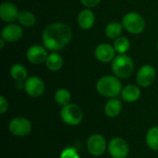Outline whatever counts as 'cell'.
Wrapping results in <instances>:
<instances>
[{
	"mask_svg": "<svg viewBox=\"0 0 158 158\" xmlns=\"http://www.w3.org/2000/svg\"><path fill=\"white\" fill-rule=\"evenodd\" d=\"M71 37L72 31L69 26L62 22H54L44 30L42 42L47 50L56 52L68 45Z\"/></svg>",
	"mask_w": 158,
	"mask_h": 158,
	"instance_id": "cell-1",
	"label": "cell"
},
{
	"mask_svg": "<svg viewBox=\"0 0 158 158\" xmlns=\"http://www.w3.org/2000/svg\"><path fill=\"white\" fill-rule=\"evenodd\" d=\"M122 85L119 78L117 76L106 75L101 77L96 82V91L98 94L106 98H116L121 94Z\"/></svg>",
	"mask_w": 158,
	"mask_h": 158,
	"instance_id": "cell-2",
	"label": "cell"
},
{
	"mask_svg": "<svg viewBox=\"0 0 158 158\" xmlns=\"http://www.w3.org/2000/svg\"><path fill=\"white\" fill-rule=\"evenodd\" d=\"M112 70L119 79H127L131 77L134 71V63L127 54H118L111 63Z\"/></svg>",
	"mask_w": 158,
	"mask_h": 158,
	"instance_id": "cell-3",
	"label": "cell"
},
{
	"mask_svg": "<svg viewBox=\"0 0 158 158\" xmlns=\"http://www.w3.org/2000/svg\"><path fill=\"white\" fill-rule=\"evenodd\" d=\"M60 117L64 123L69 126H77L81 123L83 119V111L76 104H68L62 106L60 110Z\"/></svg>",
	"mask_w": 158,
	"mask_h": 158,
	"instance_id": "cell-4",
	"label": "cell"
},
{
	"mask_svg": "<svg viewBox=\"0 0 158 158\" xmlns=\"http://www.w3.org/2000/svg\"><path fill=\"white\" fill-rule=\"evenodd\" d=\"M123 28L130 33L139 34L145 29V20L143 17L137 12L127 13L121 21Z\"/></svg>",
	"mask_w": 158,
	"mask_h": 158,
	"instance_id": "cell-5",
	"label": "cell"
},
{
	"mask_svg": "<svg viewBox=\"0 0 158 158\" xmlns=\"http://www.w3.org/2000/svg\"><path fill=\"white\" fill-rule=\"evenodd\" d=\"M87 151L94 156H101L107 149V143L106 138L99 133L92 134L86 143Z\"/></svg>",
	"mask_w": 158,
	"mask_h": 158,
	"instance_id": "cell-6",
	"label": "cell"
},
{
	"mask_svg": "<svg viewBox=\"0 0 158 158\" xmlns=\"http://www.w3.org/2000/svg\"><path fill=\"white\" fill-rule=\"evenodd\" d=\"M107 150L113 158H126L130 153V147L127 141L121 137L111 139L107 144Z\"/></svg>",
	"mask_w": 158,
	"mask_h": 158,
	"instance_id": "cell-7",
	"label": "cell"
},
{
	"mask_svg": "<svg viewBox=\"0 0 158 158\" xmlns=\"http://www.w3.org/2000/svg\"><path fill=\"white\" fill-rule=\"evenodd\" d=\"M8 130L14 136L25 137L31 131V122L26 118L18 117L9 121Z\"/></svg>",
	"mask_w": 158,
	"mask_h": 158,
	"instance_id": "cell-8",
	"label": "cell"
},
{
	"mask_svg": "<svg viewBox=\"0 0 158 158\" xmlns=\"http://www.w3.org/2000/svg\"><path fill=\"white\" fill-rule=\"evenodd\" d=\"M156 78V69L152 65H143L140 68L136 75V81L140 87L146 88L152 85Z\"/></svg>",
	"mask_w": 158,
	"mask_h": 158,
	"instance_id": "cell-9",
	"label": "cell"
},
{
	"mask_svg": "<svg viewBox=\"0 0 158 158\" xmlns=\"http://www.w3.org/2000/svg\"><path fill=\"white\" fill-rule=\"evenodd\" d=\"M24 90L28 95L35 98L41 96L44 93L45 85L41 78L37 76H31L24 81Z\"/></svg>",
	"mask_w": 158,
	"mask_h": 158,
	"instance_id": "cell-10",
	"label": "cell"
},
{
	"mask_svg": "<svg viewBox=\"0 0 158 158\" xmlns=\"http://www.w3.org/2000/svg\"><path fill=\"white\" fill-rule=\"evenodd\" d=\"M116 50L113 45L107 43L100 44L96 46L94 50V56L96 59L102 63L112 62L116 57Z\"/></svg>",
	"mask_w": 158,
	"mask_h": 158,
	"instance_id": "cell-11",
	"label": "cell"
},
{
	"mask_svg": "<svg viewBox=\"0 0 158 158\" xmlns=\"http://www.w3.org/2000/svg\"><path fill=\"white\" fill-rule=\"evenodd\" d=\"M46 50L47 49L43 45H39V44L31 45L27 50L26 57H27L28 61L31 62V64H34V65L42 64V63L45 62V60L47 58L48 54H47Z\"/></svg>",
	"mask_w": 158,
	"mask_h": 158,
	"instance_id": "cell-12",
	"label": "cell"
},
{
	"mask_svg": "<svg viewBox=\"0 0 158 158\" xmlns=\"http://www.w3.org/2000/svg\"><path fill=\"white\" fill-rule=\"evenodd\" d=\"M23 35L22 28L15 23H8L1 31V38L6 42L13 43L19 41Z\"/></svg>",
	"mask_w": 158,
	"mask_h": 158,
	"instance_id": "cell-13",
	"label": "cell"
},
{
	"mask_svg": "<svg viewBox=\"0 0 158 158\" xmlns=\"http://www.w3.org/2000/svg\"><path fill=\"white\" fill-rule=\"evenodd\" d=\"M19 11L18 7L10 2H3L0 6V18L3 21L7 23H13L18 20Z\"/></svg>",
	"mask_w": 158,
	"mask_h": 158,
	"instance_id": "cell-14",
	"label": "cell"
},
{
	"mask_svg": "<svg viewBox=\"0 0 158 158\" xmlns=\"http://www.w3.org/2000/svg\"><path fill=\"white\" fill-rule=\"evenodd\" d=\"M77 20L79 27L84 31H87L94 27L95 22V16L91 9L85 8L79 13Z\"/></svg>",
	"mask_w": 158,
	"mask_h": 158,
	"instance_id": "cell-15",
	"label": "cell"
},
{
	"mask_svg": "<svg viewBox=\"0 0 158 158\" xmlns=\"http://www.w3.org/2000/svg\"><path fill=\"white\" fill-rule=\"evenodd\" d=\"M121 97L128 103L137 102L141 97L140 87L134 84H129L125 86L121 91Z\"/></svg>",
	"mask_w": 158,
	"mask_h": 158,
	"instance_id": "cell-16",
	"label": "cell"
},
{
	"mask_svg": "<svg viewBox=\"0 0 158 158\" xmlns=\"http://www.w3.org/2000/svg\"><path fill=\"white\" fill-rule=\"evenodd\" d=\"M122 110V103L116 98H110L105 106V113L108 118L118 117Z\"/></svg>",
	"mask_w": 158,
	"mask_h": 158,
	"instance_id": "cell-17",
	"label": "cell"
},
{
	"mask_svg": "<svg viewBox=\"0 0 158 158\" xmlns=\"http://www.w3.org/2000/svg\"><path fill=\"white\" fill-rule=\"evenodd\" d=\"M63 58L62 56L56 53V52H52L48 54L47 58L45 60V65L47 69L51 71H57L63 67Z\"/></svg>",
	"mask_w": 158,
	"mask_h": 158,
	"instance_id": "cell-18",
	"label": "cell"
},
{
	"mask_svg": "<svg viewBox=\"0 0 158 158\" xmlns=\"http://www.w3.org/2000/svg\"><path fill=\"white\" fill-rule=\"evenodd\" d=\"M10 76L16 81H24L28 79V71L21 64H14L9 69Z\"/></svg>",
	"mask_w": 158,
	"mask_h": 158,
	"instance_id": "cell-19",
	"label": "cell"
},
{
	"mask_svg": "<svg viewBox=\"0 0 158 158\" xmlns=\"http://www.w3.org/2000/svg\"><path fill=\"white\" fill-rule=\"evenodd\" d=\"M145 143L150 149L158 151V126L152 127L148 130L145 136Z\"/></svg>",
	"mask_w": 158,
	"mask_h": 158,
	"instance_id": "cell-20",
	"label": "cell"
},
{
	"mask_svg": "<svg viewBox=\"0 0 158 158\" xmlns=\"http://www.w3.org/2000/svg\"><path fill=\"white\" fill-rule=\"evenodd\" d=\"M122 29H123L122 24H120L117 21H112L106 25V27L105 29V34L106 35L107 38L115 40L120 36V34L122 32Z\"/></svg>",
	"mask_w": 158,
	"mask_h": 158,
	"instance_id": "cell-21",
	"label": "cell"
},
{
	"mask_svg": "<svg viewBox=\"0 0 158 158\" xmlns=\"http://www.w3.org/2000/svg\"><path fill=\"white\" fill-rule=\"evenodd\" d=\"M18 21L19 22L20 25L24 27H31L35 24L36 18L32 12L28 11V10H22V11H19V13Z\"/></svg>",
	"mask_w": 158,
	"mask_h": 158,
	"instance_id": "cell-22",
	"label": "cell"
},
{
	"mask_svg": "<svg viewBox=\"0 0 158 158\" xmlns=\"http://www.w3.org/2000/svg\"><path fill=\"white\" fill-rule=\"evenodd\" d=\"M54 97H55L56 103L58 104L59 106H62L69 104L70 100H71L70 93L67 89H64V88H60V89L56 90Z\"/></svg>",
	"mask_w": 158,
	"mask_h": 158,
	"instance_id": "cell-23",
	"label": "cell"
},
{
	"mask_svg": "<svg viewBox=\"0 0 158 158\" xmlns=\"http://www.w3.org/2000/svg\"><path fill=\"white\" fill-rule=\"evenodd\" d=\"M113 46L117 53L118 54H126L131 46V43L128 38L124 36H119L117 39H115Z\"/></svg>",
	"mask_w": 158,
	"mask_h": 158,
	"instance_id": "cell-24",
	"label": "cell"
},
{
	"mask_svg": "<svg viewBox=\"0 0 158 158\" xmlns=\"http://www.w3.org/2000/svg\"><path fill=\"white\" fill-rule=\"evenodd\" d=\"M59 158H81L80 155L76 148L74 147H67L65 148L61 154Z\"/></svg>",
	"mask_w": 158,
	"mask_h": 158,
	"instance_id": "cell-25",
	"label": "cell"
},
{
	"mask_svg": "<svg viewBox=\"0 0 158 158\" xmlns=\"http://www.w3.org/2000/svg\"><path fill=\"white\" fill-rule=\"evenodd\" d=\"M8 109V102L4 96H0V113L5 114Z\"/></svg>",
	"mask_w": 158,
	"mask_h": 158,
	"instance_id": "cell-26",
	"label": "cell"
},
{
	"mask_svg": "<svg viewBox=\"0 0 158 158\" xmlns=\"http://www.w3.org/2000/svg\"><path fill=\"white\" fill-rule=\"evenodd\" d=\"M100 1H101V0H81V3L84 6L90 8V7H94V6H96L100 3Z\"/></svg>",
	"mask_w": 158,
	"mask_h": 158,
	"instance_id": "cell-27",
	"label": "cell"
},
{
	"mask_svg": "<svg viewBox=\"0 0 158 158\" xmlns=\"http://www.w3.org/2000/svg\"><path fill=\"white\" fill-rule=\"evenodd\" d=\"M16 87L18 89H22L24 88V82L23 81H16Z\"/></svg>",
	"mask_w": 158,
	"mask_h": 158,
	"instance_id": "cell-28",
	"label": "cell"
},
{
	"mask_svg": "<svg viewBox=\"0 0 158 158\" xmlns=\"http://www.w3.org/2000/svg\"><path fill=\"white\" fill-rule=\"evenodd\" d=\"M157 50H158V42H157Z\"/></svg>",
	"mask_w": 158,
	"mask_h": 158,
	"instance_id": "cell-29",
	"label": "cell"
},
{
	"mask_svg": "<svg viewBox=\"0 0 158 158\" xmlns=\"http://www.w3.org/2000/svg\"><path fill=\"white\" fill-rule=\"evenodd\" d=\"M157 152H158V151H157Z\"/></svg>",
	"mask_w": 158,
	"mask_h": 158,
	"instance_id": "cell-30",
	"label": "cell"
}]
</instances>
